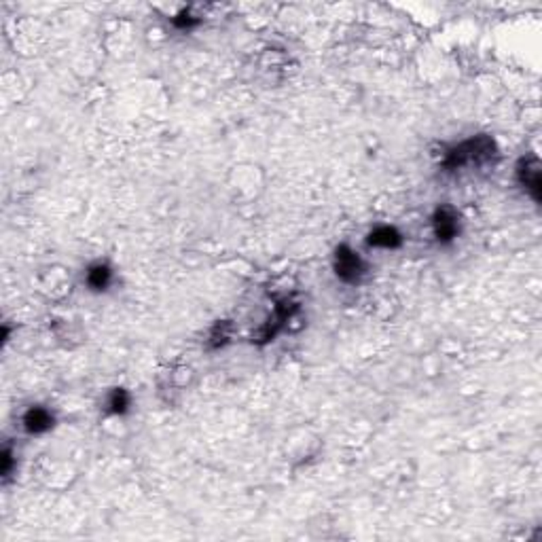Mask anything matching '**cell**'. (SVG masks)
Listing matches in <instances>:
<instances>
[{"label":"cell","instance_id":"obj_1","mask_svg":"<svg viewBox=\"0 0 542 542\" xmlns=\"http://www.w3.org/2000/svg\"><path fill=\"white\" fill-rule=\"evenodd\" d=\"M492 155H494V142L487 136H477V138H471L466 142H462L459 146L451 148L445 159V166L459 168V166H466L473 162H483V159L492 157Z\"/></svg>","mask_w":542,"mask_h":542},{"label":"cell","instance_id":"obj_2","mask_svg":"<svg viewBox=\"0 0 542 542\" xmlns=\"http://www.w3.org/2000/svg\"><path fill=\"white\" fill-rule=\"evenodd\" d=\"M335 273L339 280L354 284L362 278L364 263L360 261V257L354 250H350L348 246H339L335 252Z\"/></svg>","mask_w":542,"mask_h":542},{"label":"cell","instance_id":"obj_3","mask_svg":"<svg viewBox=\"0 0 542 542\" xmlns=\"http://www.w3.org/2000/svg\"><path fill=\"white\" fill-rule=\"evenodd\" d=\"M519 180L532 193V197L540 201V164L536 157L523 159L519 164Z\"/></svg>","mask_w":542,"mask_h":542},{"label":"cell","instance_id":"obj_4","mask_svg":"<svg viewBox=\"0 0 542 542\" xmlns=\"http://www.w3.org/2000/svg\"><path fill=\"white\" fill-rule=\"evenodd\" d=\"M434 234L441 242H449L457 234V216L451 208H438L434 214Z\"/></svg>","mask_w":542,"mask_h":542},{"label":"cell","instance_id":"obj_5","mask_svg":"<svg viewBox=\"0 0 542 542\" xmlns=\"http://www.w3.org/2000/svg\"><path fill=\"white\" fill-rule=\"evenodd\" d=\"M366 242L369 246H375V248H399L403 238L394 227H379L369 236Z\"/></svg>","mask_w":542,"mask_h":542},{"label":"cell","instance_id":"obj_6","mask_svg":"<svg viewBox=\"0 0 542 542\" xmlns=\"http://www.w3.org/2000/svg\"><path fill=\"white\" fill-rule=\"evenodd\" d=\"M24 424H26V430L32 432V434H41L45 430H49L53 426V418L47 409L43 407H32L26 418H24Z\"/></svg>","mask_w":542,"mask_h":542},{"label":"cell","instance_id":"obj_7","mask_svg":"<svg viewBox=\"0 0 542 542\" xmlns=\"http://www.w3.org/2000/svg\"><path fill=\"white\" fill-rule=\"evenodd\" d=\"M110 282V269L106 265H94L87 273V284L96 290H102L106 288Z\"/></svg>","mask_w":542,"mask_h":542},{"label":"cell","instance_id":"obj_8","mask_svg":"<svg viewBox=\"0 0 542 542\" xmlns=\"http://www.w3.org/2000/svg\"><path fill=\"white\" fill-rule=\"evenodd\" d=\"M108 405H110V411H113V413H123V411L129 407V394H127L125 390H115Z\"/></svg>","mask_w":542,"mask_h":542},{"label":"cell","instance_id":"obj_9","mask_svg":"<svg viewBox=\"0 0 542 542\" xmlns=\"http://www.w3.org/2000/svg\"><path fill=\"white\" fill-rule=\"evenodd\" d=\"M197 22H199V20H193V17H191V15H189L187 11H185V13H180V15H178V17L174 20V24H176L178 28H193V26H195Z\"/></svg>","mask_w":542,"mask_h":542}]
</instances>
